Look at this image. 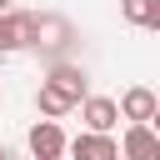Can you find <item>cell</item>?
<instances>
[{"label": "cell", "mask_w": 160, "mask_h": 160, "mask_svg": "<svg viewBox=\"0 0 160 160\" xmlns=\"http://www.w3.org/2000/svg\"><path fill=\"white\" fill-rule=\"evenodd\" d=\"M80 120H85L90 135H110L115 120H120V110H115L110 95H85V100H80Z\"/></svg>", "instance_id": "obj_1"}, {"label": "cell", "mask_w": 160, "mask_h": 160, "mask_svg": "<svg viewBox=\"0 0 160 160\" xmlns=\"http://www.w3.org/2000/svg\"><path fill=\"white\" fill-rule=\"evenodd\" d=\"M30 155H35V160H60V155H65V130H60V120H35V125H30Z\"/></svg>", "instance_id": "obj_2"}, {"label": "cell", "mask_w": 160, "mask_h": 160, "mask_svg": "<svg viewBox=\"0 0 160 160\" xmlns=\"http://www.w3.org/2000/svg\"><path fill=\"white\" fill-rule=\"evenodd\" d=\"M35 35H40V20L35 15H0V55L25 50Z\"/></svg>", "instance_id": "obj_3"}, {"label": "cell", "mask_w": 160, "mask_h": 160, "mask_svg": "<svg viewBox=\"0 0 160 160\" xmlns=\"http://www.w3.org/2000/svg\"><path fill=\"white\" fill-rule=\"evenodd\" d=\"M115 110H120V120H130V125H150V120H155V90L130 85V90L115 100Z\"/></svg>", "instance_id": "obj_4"}, {"label": "cell", "mask_w": 160, "mask_h": 160, "mask_svg": "<svg viewBox=\"0 0 160 160\" xmlns=\"http://www.w3.org/2000/svg\"><path fill=\"white\" fill-rule=\"evenodd\" d=\"M65 150H70L75 160H120L115 135H90V130H80L75 140H65Z\"/></svg>", "instance_id": "obj_5"}, {"label": "cell", "mask_w": 160, "mask_h": 160, "mask_svg": "<svg viewBox=\"0 0 160 160\" xmlns=\"http://www.w3.org/2000/svg\"><path fill=\"white\" fill-rule=\"evenodd\" d=\"M120 155H125V160H160V140H155V130H150V125H130L125 140H120Z\"/></svg>", "instance_id": "obj_6"}, {"label": "cell", "mask_w": 160, "mask_h": 160, "mask_svg": "<svg viewBox=\"0 0 160 160\" xmlns=\"http://www.w3.org/2000/svg\"><path fill=\"white\" fill-rule=\"evenodd\" d=\"M35 105H40V115H45V120H60V115H70V110H75V100H70V95H65L60 85H50V80L40 85Z\"/></svg>", "instance_id": "obj_7"}, {"label": "cell", "mask_w": 160, "mask_h": 160, "mask_svg": "<svg viewBox=\"0 0 160 160\" xmlns=\"http://www.w3.org/2000/svg\"><path fill=\"white\" fill-rule=\"evenodd\" d=\"M120 15L140 30H160V0H120Z\"/></svg>", "instance_id": "obj_8"}, {"label": "cell", "mask_w": 160, "mask_h": 160, "mask_svg": "<svg viewBox=\"0 0 160 160\" xmlns=\"http://www.w3.org/2000/svg\"><path fill=\"white\" fill-rule=\"evenodd\" d=\"M50 85H60V90H65V95H70V100H75V105H80V100H85V75H80V70H75V65H60V70H55V75H50Z\"/></svg>", "instance_id": "obj_9"}, {"label": "cell", "mask_w": 160, "mask_h": 160, "mask_svg": "<svg viewBox=\"0 0 160 160\" xmlns=\"http://www.w3.org/2000/svg\"><path fill=\"white\" fill-rule=\"evenodd\" d=\"M0 15H10V0H0Z\"/></svg>", "instance_id": "obj_10"}]
</instances>
